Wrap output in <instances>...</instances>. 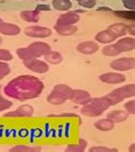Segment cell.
<instances>
[{"instance_id":"7402d4cb","label":"cell","mask_w":135,"mask_h":152,"mask_svg":"<svg viewBox=\"0 0 135 152\" xmlns=\"http://www.w3.org/2000/svg\"><path fill=\"white\" fill-rule=\"evenodd\" d=\"M95 128L101 132H110L114 128V124H113L110 119H100L98 121L94 124Z\"/></svg>"},{"instance_id":"4316f807","label":"cell","mask_w":135,"mask_h":152,"mask_svg":"<svg viewBox=\"0 0 135 152\" xmlns=\"http://www.w3.org/2000/svg\"><path fill=\"white\" fill-rule=\"evenodd\" d=\"M102 53L105 56H117V55H120V53L117 50V48L112 44H108V46H104L103 49H102Z\"/></svg>"},{"instance_id":"9c48e42d","label":"cell","mask_w":135,"mask_h":152,"mask_svg":"<svg viewBox=\"0 0 135 152\" xmlns=\"http://www.w3.org/2000/svg\"><path fill=\"white\" fill-rule=\"evenodd\" d=\"M98 79L108 85H118L121 84L126 80V77L124 76L123 73H118V72H106L103 73L98 77Z\"/></svg>"},{"instance_id":"2e32d148","label":"cell","mask_w":135,"mask_h":152,"mask_svg":"<svg viewBox=\"0 0 135 152\" xmlns=\"http://www.w3.org/2000/svg\"><path fill=\"white\" fill-rule=\"evenodd\" d=\"M80 17L78 15V13L76 12H65L64 14L60 15L59 20L56 23L60 24H69V25H76V23L79 22Z\"/></svg>"},{"instance_id":"4dcf8cb0","label":"cell","mask_w":135,"mask_h":152,"mask_svg":"<svg viewBox=\"0 0 135 152\" xmlns=\"http://www.w3.org/2000/svg\"><path fill=\"white\" fill-rule=\"evenodd\" d=\"M117 149H110L106 146H92L90 148V152H117Z\"/></svg>"},{"instance_id":"8992f818","label":"cell","mask_w":135,"mask_h":152,"mask_svg":"<svg viewBox=\"0 0 135 152\" xmlns=\"http://www.w3.org/2000/svg\"><path fill=\"white\" fill-rule=\"evenodd\" d=\"M24 66L36 73H46L49 70L48 63L45 61H40L39 58H32L29 61H24Z\"/></svg>"},{"instance_id":"d4e9b609","label":"cell","mask_w":135,"mask_h":152,"mask_svg":"<svg viewBox=\"0 0 135 152\" xmlns=\"http://www.w3.org/2000/svg\"><path fill=\"white\" fill-rule=\"evenodd\" d=\"M16 55L18 56V58H21L23 62L24 61H29L32 58H36L34 55L31 53V50L28 47H24V48H18L16 50Z\"/></svg>"},{"instance_id":"44dd1931","label":"cell","mask_w":135,"mask_h":152,"mask_svg":"<svg viewBox=\"0 0 135 152\" xmlns=\"http://www.w3.org/2000/svg\"><path fill=\"white\" fill-rule=\"evenodd\" d=\"M44 57H45V61L48 64H53V65H59L61 62L63 61V56L61 55V53L55 52V50L48 52Z\"/></svg>"},{"instance_id":"603a6c76","label":"cell","mask_w":135,"mask_h":152,"mask_svg":"<svg viewBox=\"0 0 135 152\" xmlns=\"http://www.w3.org/2000/svg\"><path fill=\"white\" fill-rule=\"evenodd\" d=\"M52 6L61 12H69L72 8V2L71 0H53Z\"/></svg>"},{"instance_id":"7c38bea8","label":"cell","mask_w":135,"mask_h":152,"mask_svg":"<svg viewBox=\"0 0 135 152\" xmlns=\"http://www.w3.org/2000/svg\"><path fill=\"white\" fill-rule=\"evenodd\" d=\"M100 48L98 42L95 41H83L77 46V50L83 55H92L96 53Z\"/></svg>"},{"instance_id":"e575fe53","label":"cell","mask_w":135,"mask_h":152,"mask_svg":"<svg viewBox=\"0 0 135 152\" xmlns=\"http://www.w3.org/2000/svg\"><path fill=\"white\" fill-rule=\"evenodd\" d=\"M124 7L127 10H134L135 9V0H121Z\"/></svg>"},{"instance_id":"6da1fadb","label":"cell","mask_w":135,"mask_h":152,"mask_svg":"<svg viewBox=\"0 0 135 152\" xmlns=\"http://www.w3.org/2000/svg\"><path fill=\"white\" fill-rule=\"evenodd\" d=\"M43 89L44 85L38 78L32 76H22L12 80L4 88V91L7 96L13 99H28L39 96Z\"/></svg>"},{"instance_id":"9a60e30c","label":"cell","mask_w":135,"mask_h":152,"mask_svg":"<svg viewBox=\"0 0 135 152\" xmlns=\"http://www.w3.org/2000/svg\"><path fill=\"white\" fill-rule=\"evenodd\" d=\"M117 37L113 34L111 31L109 30V29H106V30H103V31H100L96 33V36H95V40H96V42L98 44H104V45H108V44H112L114 40H117Z\"/></svg>"},{"instance_id":"52a82bcc","label":"cell","mask_w":135,"mask_h":152,"mask_svg":"<svg viewBox=\"0 0 135 152\" xmlns=\"http://www.w3.org/2000/svg\"><path fill=\"white\" fill-rule=\"evenodd\" d=\"M28 48L31 50V53L34 55L36 58L45 56L48 52L52 50L51 46L48 45L47 42H44V41H34V42H32V44L28 46Z\"/></svg>"},{"instance_id":"7bdbcfd3","label":"cell","mask_w":135,"mask_h":152,"mask_svg":"<svg viewBox=\"0 0 135 152\" xmlns=\"http://www.w3.org/2000/svg\"><path fill=\"white\" fill-rule=\"evenodd\" d=\"M76 1H80V0H76Z\"/></svg>"},{"instance_id":"d6986e66","label":"cell","mask_w":135,"mask_h":152,"mask_svg":"<svg viewBox=\"0 0 135 152\" xmlns=\"http://www.w3.org/2000/svg\"><path fill=\"white\" fill-rule=\"evenodd\" d=\"M127 28H128L127 24H125V23L123 22H117V23H112L108 29L111 31L117 38H120V37H124L127 33Z\"/></svg>"},{"instance_id":"ba28073f","label":"cell","mask_w":135,"mask_h":152,"mask_svg":"<svg viewBox=\"0 0 135 152\" xmlns=\"http://www.w3.org/2000/svg\"><path fill=\"white\" fill-rule=\"evenodd\" d=\"M92 96L87 91L84 89H72L71 95H70V101H72L73 103L78 105H85L90 101Z\"/></svg>"},{"instance_id":"5b68a950","label":"cell","mask_w":135,"mask_h":152,"mask_svg":"<svg viewBox=\"0 0 135 152\" xmlns=\"http://www.w3.org/2000/svg\"><path fill=\"white\" fill-rule=\"evenodd\" d=\"M111 69L116 71H129L135 66V58L134 57H120L110 63Z\"/></svg>"},{"instance_id":"7a4b0ae2","label":"cell","mask_w":135,"mask_h":152,"mask_svg":"<svg viewBox=\"0 0 135 152\" xmlns=\"http://www.w3.org/2000/svg\"><path fill=\"white\" fill-rule=\"evenodd\" d=\"M109 107H110V105H109V103L105 99L104 96L94 97V99H90V101L87 104L83 105L81 110H80V113L83 115H86V117H98Z\"/></svg>"},{"instance_id":"4fadbf2b","label":"cell","mask_w":135,"mask_h":152,"mask_svg":"<svg viewBox=\"0 0 135 152\" xmlns=\"http://www.w3.org/2000/svg\"><path fill=\"white\" fill-rule=\"evenodd\" d=\"M33 107L29 105V104H24L18 107L14 111H10L5 113V117H32L33 115Z\"/></svg>"},{"instance_id":"f1b7e54d","label":"cell","mask_w":135,"mask_h":152,"mask_svg":"<svg viewBox=\"0 0 135 152\" xmlns=\"http://www.w3.org/2000/svg\"><path fill=\"white\" fill-rule=\"evenodd\" d=\"M10 73V66L8 65L6 62L0 61V80L6 78Z\"/></svg>"},{"instance_id":"8d00e7d4","label":"cell","mask_w":135,"mask_h":152,"mask_svg":"<svg viewBox=\"0 0 135 152\" xmlns=\"http://www.w3.org/2000/svg\"><path fill=\"white\" fill-rule=\"evenodd\" d=\"M127 32L132 36V37H134L135 36V26L134 24H132V25H128L127 28Z\"/></svg>"},{"instance_id":"d590c367","label":"cell","mask_w":135,"mask_h":152,"mask_svg":"<svg viewBox=\"0 0 135 152\" xmlns=\"http://www.w3.org/2000/svg\"><path fill=\"white\" fill-rule=\"evenodd\" d=\"M36 10L39 12V13L40 12H46V10L48 12V10H51V7L48 5H46V4H40V5H38L37 7H36Z\"/></svg>"},{"instance_id":"484cf974","label":"cell","mask_w":135,"mask_h":152,"mask_svg":"<svg viewBox=\"0 0 135 152\" xmlns=\"http://www.w3.org/2000/svg\"><path fill=\"white\" fill-rule=\"evenodd\" d=\"M40 146H30V145H15L9 151L10 152H37L40 151Z\"/></svg>"},{"instance_id":"3957f363","label":"cell","mask_w":135,"mask_h":152,"mask_svg":"<svg viewBox=\"0 0 135 152\" xmlns=\"http://www.w3.org/2000/svg\"><path fill=\"white\" fill-rule=\"evenodd\" d=\"M71 91L72 88L68 85H56L51 91V94L47 96V102L53 105H61L70 99Z\"/></svg>"},{"instance_id":"60d3db41","label":"cell","mask_w":135,"mask_h":152,"mask_svg":"<svg viewBox=\"0 0 135 152\" xmlns=\"http://www.w3.org/2000/svg\"><path fill=\"white\" fill-rule=\"evenodd\" d=\"M1 22H4V21H2V18H1V17H0V23Z\"/></svg>"},{"instance_id":"b9f144b4","label":"cell","mask_w":135,"mask_h":152,"mask_svg":"<svg viewBox=\"0 0 135 152\" xmlns=\"http://www.w3.org/2000/svg\"><path fill=\"white\" fill-rule=\"evenodd\" d=\"M40 1H45V0H40Z\"/></svg>"},{"instance_id":"83f0119b","label":"cell","mask_w":135,"mask_h":152,"mask_svg":"<svg viewBox=\"0 0 135 152\" xmlns=\"http://www.w3.org/2000/svg\"><path fill=\"white\" fill-rule=\"evenodd\" d=\"M117 16H120L121 18H125V20H131V21H134V10H116L113 12Z\"/></svg>"},{"instance_id":"d6a6232c","label":"cell","mask_w":135,"mask_h":152,"mask_svg":"<svg viewBox=\"0 0 135 152\" xmlns=\"http://www.w3.org/2000/svg\"><path fill=\"white\" fill-rule=\"evenodd\" d=\"M125 111L128 114H135V99H131L125 104Z\"/></svg>"},{"instance_id":"30bf717a","label":"cell","mask_w":135,"mask_h":152,"mask_svg":"<svg viewBox=\"0 0 135 152\" xmlns=\"http://www.w3.org/2000/svg\"><path fill=\"white\" fill-rule=\"evenodd\" d=\"M114 47L117 48V50H118L120 54L134 50L135 39L133 38V37H124V38H120L119 40L114 44Z\"/></svg>"},{"instance_id":"e0dca14e","label":"cell","mask_w":135,"mask_h":152,"mask_svg":"<svg viewBox=\"0 0 135 152\" xmlns=\"http://www.w3.org/2000/svg\"><path fill=\"white\" fill-rule=\"evenodd\" d=\"M55 31L63 37H70V36H73L76 32L78 31V28L76 25H69V24H60V23H56L55 24Z\"/></svg>"},{"instance_id":"ac0fdd59","label":"cell","mask_w":135,"mask_h":152,"mask_svg":"<svg viewBox=\"0 0 135 152\" xmlns=\"http://www.w3.org/2000/svg\"><path fill=\"white\" fill-rule=\"evenodd\" d=\"M128 117H129V114L123 110H113V111H110L106 115V118L110 119L113 124H120V122L126 121Z\"/></svg>"},{"instance_id":"f546056e","label":"cell","mask_w":135,"mask_h":152,"mask_svg":"<svg viewBox=\"0 0 135 152\" xmlns=\"http://www.w3.org/2000/svg\"><path fill=\"white\" fill-rule=\"evenodd\" d=\"M13 60V55L7 49H0V61L9 62Z\"/></svg>"},{"instance_id":"ffe728a7","label":"cell","mask_w":135,"mask_h":152,"mask_svg":"<svg viewBox=\"0 0 135 152\" xmlns=\"http://www.w3.org/2000/svg\"><path fill=\"white\" fill-rule=\"evenodd\" d=\"M20 15L23 21L29 23H38L40 20V14L36 9L34 10H22Z\"/></svg>"},{"instance_id":"1f68e13d","label":"cell","mask_w":135,"mask_h":152,"mask_svg":"<svg viewBox=\"0 0 135 152\" xmlns=\"http://www.w3.org/2000/svg\"><path fill=\"white\" fill-rule=\"evenodd\" d=\"M79 6H81L84 8H94L96 6V0H80L78 1Z\"/></svg>"},{"instance_id":"f35d334b","label":"cell","mask_w":135,"mask_h":152,"mask_svg":"<svg viewBox=\"0 0 135 152\" xmlns=\"http://www.w3.org/2000/svg\"><path fill=\"white\" fill-rule=\"evenodd\" d=\"M134 143H133V144L131 145V148H128V151H134Z\"/></svg>"},{"instance_id":"ab89813d","label":"cell","mask_w":135,"mask_h":152,"mask_svg":"<svg viewBox=\"0 0 135 152\" xmlns=\"http://www.w3.org/2000/svg\"><path fill=\"white\" fill-rule=\"evenodd\" d=\"M1 44H2V38L0 37V45H1Z\"/></svg>"},{"instance_id":"836d02e7","label":"cell","mask_w":135,"mask_h":152,"mask_svg":"<svg viewBox=\"0 0 135 152\" xmlns=\"http://www.w3.org/2000/svg\"><path fill=\"white\" fill-rule=\"evenodd\" d=\"M0 89H1V87H0ZM13 105V103L10 102V101H8V99H4L1 95H0V111H4V110H7L9 107Z\"/></svg>"},{"instance_id":"277c9868","label":"cell","mask_w":135,"mask_h":152,"mask_svg":"<svg viewBox=\"0 0 135 152\" xmlns=\"http://www.w3.org/2000/svg\"><path fill=\"white\" fill-rule=\"evenodd\" d=\"M24 33L26 37H30V38H48L52 36V30L46 26L32 25V26H28L24 30Z\"/></svg>"},{"instance_id":"74e56055","label":"cell","mask_w":135,"mask_h":152,"mask_svg":"<svg viewBox=\"0 0 135 152\" xmlns=\"http://www.w3.org/2000/svg\"><path fill=\"white\" fill-rule=\"evenodd\" d=\"M60 117H72V118L80 119V118H79V115H77L76 113H62V114H60Z\"/></svg>"},{"instance_id":"8fae6325","label":"cell","mask_w":135,"mask_h":152,"mask_svg":"<svg viewBox=\"0 0 135 152\" xmlns=\"http://www.w3.org/2000/svg\"><path fill=\"white\" fill-rule=\"evenodd\" d=\"M111 93L114 94L117 97H119L121 101H124L125 99H129V97H134L135 84H129L126 86H123V87H119V88L112 91Z\"/></svg>"},{"instance_id":"cb8c5ba5","label":"cell","mask_w":135,"mask_h":152,"mask_svg":"<svg viewBox=\"0 0 135 152\" xmlns=\"http://www.w3.org/2000/svg\"><path fill=\"white\" fill-rule=\"evenodd\" d=\"M86 146H87V142H86L85 140H83V138H80L79 142H78L77 144L68 145V148L65 149V151L67 152H83L86 150Z\"/></svg>"},{"instance_id":"5bb4252c","label":"cell","mask_w":135,"mask_h":152,"mask_svg":"<svg viewBox=\"0 0 135 152\" xmlns=\"http://www.w3.org/2000/svg\"><path fill=\"white\" fill-rule=\"evenodd\" d=\"M21 33V28L16 24L7 22H1L0 23V34L4 36H17Z\"/></svg>"}]
</instances>
